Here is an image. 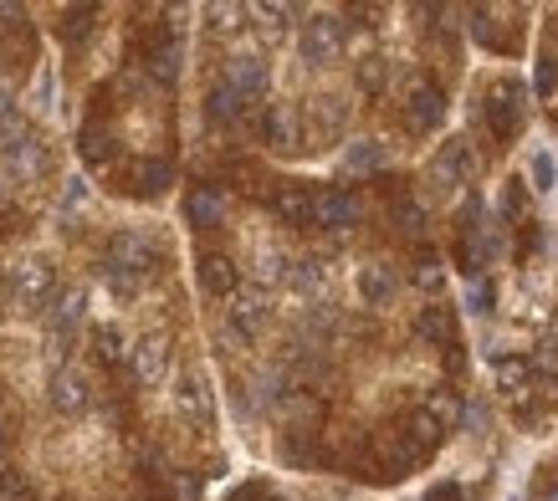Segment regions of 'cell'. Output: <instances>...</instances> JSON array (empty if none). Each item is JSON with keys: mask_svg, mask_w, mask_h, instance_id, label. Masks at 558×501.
<instances>
[{"mask_svg": "<svg viewBox=\"0 0 558 501\" xmlns=\"http://www.w3.org/2000/svg\"><path fill=\"white\" fill-rule=\"evenodd\" d=\"M154 261H159V251H154L149 236H139V231H118V236L108 241V251H103V277H108L118 292H139L144 277L154 271Z\"/></svg>", "mask_w": 558, "mask_h": 501, "instance_id": "1", "label": "cell"}, {"mask_svg": "<svg viewBox=\"0 0 558 501\" xmlns=\"http://www.w3.org/2000/svg\"><path fill=\"white\" fill-rule=\"evenodd\" d=\"M52 292H57V271L47 261H21L11 271V302L21 312H41V307H52Z\"/></svg>", "mask_w": 558, "mask_h": 501, "instance_id": "2", "label": "cell"}, {"mask_svg": "<svg viewBox=\"0 0 558 501\" xmlns=\"http://www.w3.org/2000/svg\"><path fill=\"white\" fill-rule=\"evenodd\" d=\"M297 52H303L308 67H328L338 52H343V21L338 16H313L297 36Z\"/></svg>", "mask_w": 558, "mask_h": 501, "instance_id": "3", "label": "cell"}, {"mask_svg": "<svg viewBox=\"0 0 558 501\" xmlns=\"http://www.w3.org/2000/svg\"><path fill=\"white\" fill-rule=\"evenodd\" d=\"M523 108H528V103H523V87H518V82H507V77L487 93V123H492V133H497L502 144L523 128Z\"/></svg>", "mask_w": 558, "mask_h": 501, "instance_id": "4", "label": "cell"}, {"mask_svg": "<svg viewBox=\"0 0 558 501\" xmlns=\"http://www.w3.org/2000/svg\"><path fill=\"white\" fill-rule=\"evenodd\" d=\"M471 174H477V154H471L466 139H451V144L431 159V185H436L441 195H451L456 185H466Z\"/></svg>", "mask_w": 558, "mask_h": 501, "instance_id": "5", "label": "cell"}, {"mask_svg": "<svg viewBox=\"0 0 558 501\" xmlns=\"http://www.w3.org/2000/svg\"><path fill=\"white\" fill-rule=\"evenodd\" d=\"M441 118H446V93L431 77H420L405 93V123H410V133H431Z\"/></svg>", "mask_w": 558, "mask_h": 501, "instance_id": "6", "label": "cell"}, {"mask_svg": "<svg viewBox=\"0 0 558 501\" xmlns=\"http://www.w3.org/2000/svg\"><path fill=\"white\" fill-rule=\"evenodd\" d=\"M128 369H134V379H139L144 389L164 384V379H169V338H164V333L139 338L134 348H128Z\"/></svg>", "mask_w": 558, "mask_h": 501, "instance_id": "7", "label": "cell"}, {"mask_svg": "<svg viewBox=\"0 0 558 501\" xmlns=\"http://www.w3.org/2000/svg\"><path fill=\"white\" fill-rule=\"evenodd\" d=\"M364 205L354 190H318L313 195V225H323V231H349V225H359Z\"/></svg>", "mask_w": 558, "mask_h": 501, "instance_id": "8", "label": "cell"}, {"mask_svg": "<svg viewBox=\"0 0 558 501\" xmlns=\"http://www.w3.org/2000/svg\"><path fill=\"white\" fill-rule=\"evenodd\" d=\"M82 312H88V292H82V287H67V292L47 307V338H52L57 348L72 343V333H77V323H82Z\"/></svg>", "mask_w": 558, "mask_h": 501, "instance_id": "9", "label": "cell"}, {"mask_svg": "<svg viewBox=\"0 0 558 501\" xmlns=\"http://www.w3.org/2000/svg\"><path fill=\"white\" fill-rule=\"evenodd\" d=\"M262 139H267L277 154H297V149H303V123H297L292 103H272V108L262 113Z\"/></svg>", "mask_w": 558, "mask_h": 501, "instance_id": "10", "label": "cell"}, {"mask_svg": "<svg viewBox=\"0 0 558 501\" xmlns=\"http://www.w3.org/2000/svg\"><path fill=\"white\" fill-rule=\"evenodd\" d=\"M221 82H226V87H236V93L251 103V98H262V93H267L272 72H267V62H262V57L241 52V57H231V62H226V77H221Z\"/></svg>", "mask_w": 558, "mask_h": 501, "instance_id": "11", "label": "cell"}, {"mask_svg": "<svg viewBox=\"0 0 558 501\" xmlns=\"http://www.w3.org/2000/svg\"><path fill=\"white\" fill-rule=\"evenodd\" d=\"M185 220L195 225V231H216V225L226 220V190L195 185V190L185 195Z\"/></svg>", "mask_w": 558, "mask_h": 501, "instance_id": "12", "label": "cell"}, {"mask_svg": "<svg viewBox=\"0 0 558 501\" xmlns=\"http://www.w3.org/2000/svg\"><path fill=\"white\" fill-rule=\"evenodd\" d=\"M93 389H88V374L72 369V363H62V369L52 374V404L62 409V415H77V409H88Z\"/></svg>", "mask_w": 558, "mask_h": 501, "instance_id": "13", "label": "cell"}, {"mask_svg": "<svg viewBox=\"0 0 558 501\" xmlns=\"http://www.w3.org/2000/svg\"><path fill=\"white\" fill-rule=\"evenodd\" d=\"M175 409H180V415H190L195 425H210V415H216V394H210L205 374H185V379H180Z\"/></svg>", "mask_w": 558, "mask_h": 501, "instance_id": "14", "label": "cell"}, {"mask_svg": "<svg viewBox=\"0 0 558 501\" xmlns=\"http://www.w3.org/2000/svg\"><path fill=\"white\" fill-rule=\"evenodd\" d=\"M123 179H128L123 190H134V195H164L169 179H175V169H169V159H139Z\"/></svg>", "mask_w": 558, "mask_h": 501, "instance_id": "15", "label": "cell"}, {"mask_svg": "<svg viewBox=\"0 0 558 501\" xmlns=\"http://www.w3.org/2000/svg\"><path fill=\"white\" fill-rule=\"evenodd\" d=\"M262 323H267V292H236V307H231V328L241 333V338H256L262 333Z\"/></svg>", "mask_w": 558, "mask_h": 501, "instance_id": "16", "label": "cell"}, {"mask_svg": "<svg viewBox=\"0 0 558 501\" xmlns=\"http://www.w3.org/2000/svg\"><path fill=\"white\" fill-rule=\"evenodd\" d=\"M200 287H205L210 297H231V292H236V266H231V256L205 251V256H200Z\"/></svg>", "mask_w": 558, "mask_h": 501, "instance_id": "17", "label": "cell"}, {"mask_svg": "<svg viewBox=\"0 0 558 501\" xmlns=\"http://www.w3.org/2000/svg\"><path fill=\"white\" fill-rule=\"evenodd\" d=\"M415 333L431 338V343H441V348H451V343H456V312H451L446 302H431V307L415 317Z\"/></svg>", "mask_w": 558, "mask_h": 501, "instance_id": "18", "label": "cell"}, {"mask_svg": "<svg viewBox=\"0 0 558 501\" xmlns=\"http://www.w3.org/2000/svg\"><path fill=\"white\" fill-rule=\"evenodd\" d=\"M31 139H36V133H31V123L16 113V103L0 108V154H11V159H16V154H21Z\"/></svg>", "mask_w": 558, "mask_h": 501, "instance_id": "19", "label": "cell"}, {"mask_svg": "<svg viewBox=\"0 0 558 501\" xmlns=\"http://www.w3.org/2000/svg\"><path fill=\"white\" fill-rule=\"evenodd\" d=\"M359 292H364V302L384 307V302L395 297V271L384 266V261H369V266L359 271Z\"/></svg>", "mask_w": 558, "mask_h": 501, "instance_id": "20", "label": "cell"}, {"mask_svg": "<svg viewBox=\"0 0 558 501\" xmlns=\"http://www.w3.org/2000/svg\"><path fill=\"white\" fill-rule=\"evenodd\" d=\"M241 108H246V98L236 93V87H226V82H216V87L205 93V118H210V123H236Z\"/></svg>", "mask_w": 558, "mask_h": 501, "instance_id": "21", "label": "cell"}, {"mask_svg": "<svg viewBox=\"0 0 558 501\" xmlns=\"http://www.w3.org/2000/svg\"><path fill=\"white\" fill-rule=\"evenodd\" d=\"M272 210H277L287 225H313V195L297 190V185L277 190V195H272Z\"/></svg>", "mask_w": 558, "mask_h": 501, "instance_id": "22", "label": "cell"}, {"mask_svg": "<svg viewBox=\"0 0 558 501\" xmlns=\"http://www.w3.org/2000/svg\"><path fill=\"white\" fill-rule=\"evenodd\" d=\"M405 440L415 445V450H431V445H441V435H446V425L431 415V409H415V415H405Z\"/></svg>", "mask_w": 558, "mask_h": 501, "instance_id": "23", "label": "cell"}, {"mask_svg": "<svg viewBox=\"0 0 558 501\" xmlns=\"http://www.w3.org/2000/svg\"><path fill=\"white\" fill-rule=\"evenodd\" d=\"M343 174H374L379 164H384V144L379 139H354L349 149H343Z\"/></svg>", "mask_w": 558, "mask_h": 501, "instance_id": "24", "label": "cell"}, {"mask_svg": "<svg viewBox=\"0 0 558 501\" xmlns=\"http://www.w3.org/2000/svg\"><path fill=\"white\" fill-rule=\"evenodd\" d=\"M149 77H154V82H164V87L180 77V41H175V36H164L159 47L149 52Z\"/></svg>", "mask_w": 558, "mask_h": 501, "instance_id": "25", "label": "cell"}, {"mask_svg": "<svg viewBox=\"0 0 558 501\" xmlns=\"http://www.w3.org/2000/svg\"><path fill=\"white\" fill-rule=\"evenodd\" d=\"M93 21H98V6H67L62 21H57V36L67 41V47H77V41L93 31Z\"/></svg>", "mask_w": 558, "mask_h": 501, "instance_id": "26", "label": "cell"}, {"mask_svg": "<svg viewBox=\"0 0 558 501\" xmlns=\"http://www.w3.org/2000/svg\"><path fill=\"white\" fill-rule=\"evenodd\" d=\"M282 282H287L297 297H313V292L323 287V266H318V261H292Z\"/></svg>", "mask_w": 558, "mask_h": 501, "instance_id": "27", "label": "cell"}, {"mask_svg": "<svg viewBox=\"0 0 558 501\" xmlns=\"http://www.w3.org/2000/svg\"><path fill=\"white\" fill-rule=\"evenodd\" d=\"M82 159H88V164H108V159H113V133H108L103 123H88V128H82Z\"/></svg>", "mask_w": 558, "mask_h": 501, "instance_id": "28", "label": "cell"}, {"mask_svg": "<svg viewBox=\"0 0 558 501\" xmlns=\"http://www.w3.org/2000/svg\"><path fill=\"white\" fill-rule=\"evenodd\" d=\"M93 353H98L103 363H123V358H128V348H123L118 328H93Z\"/></svg>", "mask_w": 558, "mask_h": 501, "instance_id": "29", "label": "cell"}, {"mask_svg": "<svg viewBox=\"0 0 558 501\" xmlns=\"http://www.w3.org/2000/svg\"><path fill=\"white\" fill-rule=\"evenodd\" d=\"M0 501H31V481L16 466H0Z\"/></svg>", "mask_w": 558, "mask_h": 501, "instance_id": "30", "label": "cell"}, {"mask_svg": "<svg viewBox=\"0 0 558 501\" xmlns=\"http://www.w3.org/2000/svg\"><path fill=\"white\" fill-rule=\"evenodd\" d=\"M395 225L405 236H420L425 231V205L420 200H395Z\"/></svg>", "mask_w": 558, "mask_h": 501, "instance_id": "31", "label": "cell"}, {"mask_svg": "<svg viewBox=\"0 0 558 501\" xmlns=\"http://www.w3.org/2000/svg\"><path fill=\"white\" fill-rule=\"evenodd\" d=\"M441 282H446L441 256H436V251H431V256H420V261H415V287H425V292H441Z\"/></svg>", "mask_w": 558, "mask_h": 501, "instance_id": "32", "label": "cell"}, {"mask_svg": "<svg viewBox=\"0 0 558 501\" xmlns=\"http://www.w3.org/2000/svg\"><path fill=\"white\" fill-rule=\"evenodd\" d=\"M497 384H502L507 394H523V384H528V363H523V358H502V363H497Z\"/></svg>", "mask_w": 558, "mask_h": 501, "instance_id": "33", "label": "cell"}, {"mask_svg": "<svg viewBox=\"0 0 558 501\" xmlns=\"http://www.w3.org/2000/svg\"><path fill=\"white\" fill-rule=\"evenodd\" d=\"M425 409H431V415H436V420H441L446 430H451V425L461 420V404H456V394H436V399L425 404Z\"/></svg>", "mask_w": 558, "mask_h": 501, "instance_id": "34", "label": "cell"}, {"mask_svg": "<svg viewBox=\"0 0 558 501\" xmlns=\"http://www.w3.org/2000/svg\"><path fill=\"white\" fill-rule=\"evenodd\" d=\"M533 179H538L533 190H543V195L558 185V164H553V154H538V159H533Z\"/></svg>", "mask_w": 558, "mask_h": 501, "instance_id": "35", "label": "cell"}, {"mask_svg": "<svg viewBox=\"0 0 558 501\" xmlns=\"http://www.w3.org/2000/svg\"><path fill=\"white\" fill-rule=\"evenodd\" d=\"M256 16H262V36H267V41H277V36H282V16H287L282 6H262Z\"/></svg>", "mask_w": 558, "mask_h": 501, "instance_id": "36", "label": "cell"}, {"mask_svg": "<svg viewBox=\"0 0 558 501\" xmlns=\"http://www.w3.org/2000/svg\"><path fill=\"white\" fill-rule=\"evenodd\" d=\"M553 87H558V67H553V57H538V93L548 98Z\"/></svg>", "mask_w": 558, "mask_h": 501, "instance_id": "37", "label": "cell"}, {"mask_svg": "<svg viewBox=\"0 0 558 501\" xmlns=\"http://www.w3.org/2000/svg\"><path fill=\"white\" fill-rule=\"evenodd\" d=\"M466 307H471V312H487V307H492V287H487V282H471Z\"/></svg>", "mask_w": 558, "mask_h": 501, "instance_id": "38", "label": "cell"}, {"mask_svg": "<svg viewBox=\"0 0 558 501\" xmlns=\"http://www.w3.org/2000/svg\"><path fill=\"white\" fill-rule=\"evenodd\" d=\"M282 277H287V261H282L277 251H267V256H262V282H282Z\"/></svg>", "mask_w": 558, "mask_h": 501, "instance_id": "39", "label": "cell"}, {"mask_svg": "<svg viewBox=\"0 0 558 501\" xmlns=\"http://www.w3.org/2000/svg\"><path fill=\"white\" fill-rule=\"evenodd\" d=\"M359 82H364V87H379V82H384V62H379V57H364V62H359Z\"/></svg>", "mask_w": 558, "mask_h": 501, "instance_id": "40", "label": "cell"}, {"mask_svg": "<svg viewBox=\"0 0 558 501\" xmlns=\"http://www.w3.org/2000/svg\"><path fill=\"white\" fill-rule=\"evenodd\" d=\"M169 496H175V501H195V496H200V486H195L190 476H169Z\"/></svg>", "mask_w": 558, "mask_h": 501, "instance_id": "41", "label": "cell"}, {"mask_svg": "<svg viewBox=\"0 0 558 501\" xmlns=\"http://www.w3.org/2000/svg\"><path fill=\"white\" fill-rule=\"evenodd\" d=\"M210 16H216V31H236V16H241V6H216Z\"/></svg>", "mask_w": 558, "mask_h": 501, "instance_id": "42", "label": "cell"}, {"mask_svg": "<svg viewBox=\"0 0 558 501\" xmlns=\"http://www.w3.org/2000/svg\"><path fill=\"white\" fill-rule=\"evenodd\" d=\"M538 369H548V374L558 369V343H548V348L538 353Z\"/></svg>", "mask_w": 558, "mask_h": 501, "instance_id": "43", "label": "cell"}, {"mask_svg": "<svg viewBox=\"0 0 558 501\" xmlns=\"http://www.w3.org/2000/svg\"><path fill=\"white\" fill-rule=\"evenodd\" d=\"M11 185H16V174H11V164H0V195H11Z\"/></svg>", "mask_w": 558, "mask_h": 501, "instance_id": "44", "label": "cell"}, {"mask_svg": "<svg viewBox=\"0 0 558 501\" xmlns=\"http://www.w3.org/2000/svg\"><path fill=\"white\" fill-rule=\"evenodd\" d=\"M11 445V430H6V420H0V450H6Z\"/></svg>", "mask_w": 558, "mask_h": 501, "instance_id": "45", "label": "cell"}, {"mask_svg": "<svg viewBox=\"0 0 558 501\" xmlns=\"http://www.w3.org/2000/svg\"><path fill=\"white\" fill-rule=\"evenodd\" d=\"M543 501H558V486H553V491H543Z\"/></svg>", "mask_w": 558, "mask_h": 501, "instance_id": "46", "label": "cell"}, {"mask_svg": "<svg viewBox=\"0 0 558 501\" xmlns=\"http://www.w3.org/2000/svg\"><path fill=\"white\" fill-rule=\"evenodd\" d=\"M262 501H287V496H262Z\"/></svg>", "mask_w": 558, "mask_h": 501, "instance_id": "47", "label": "cell"}]
</instances>
